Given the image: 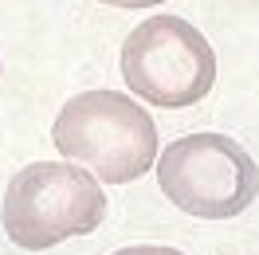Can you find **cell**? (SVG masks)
I'll use <instances>...</instances> for the list:
<instances>
[{
    "label": "cell",
    "mask_w": 259,
    "mask_h": 255,
    "mask_svg": "<svg viewBox=\"0 0 259 255\" xmlns=\"http://www.w3.org/2000/svg\"><path fill=\"white\" fill-rule=\"evenodd\" d=\"M51 138L67 161H82L98 185L138 181L157 161L153 118L122 91H82L67 98L55 114Z\"/></svg>",
    "instance_id": "6da1fadb"
},
{
    "label": "cell",
    "mask_w": 259,
    "mask_h": 255,
    "mask_svg": "<svg viewBox=\"0 0 259 255\" xmlns=\"http://www.w3.org/2000/svg\"><path fill=\"white\" fill-rule=\"evenodd\" d=\"M106 220V192L75 161H32L4 192L0 224L24 251H48L71 236H91Z\"/></svg>",
    "instance_id": "7a4b0ae2"
},
{
    "label": "cell",
    "mask_w": 259,
    "mask_h": 255,
    "mask_svg": "<svg viewBox=\"0 0 259 255\" xmlns=\"http://www.w3.org/2000/svg\"><path fill=\"white\" fill-rule=\"evenodd\" d=\"M153 165L169 204L196 220H232L259 196V165L228 134L177 138Z\"/></svg>",
    "instance_id": "3957f363"
},
{
    "label": "cell",
    "mask_w": 259,
    "mask_h": 255,
    "mask_svg": "<svg viewBox=\"0 0 259 255\" xmlns=\"http://www.w3.org/2000/svg\"><path fill=\"white\" fill-rule=\"evenodd\" d=\"M122 79L138 98L165 110L193 106L216 82L212 44L181 16H149L122 44Z\"/></svg>",
    "instance_id": "277c9868"
},
{
    "label": "cell",
    "mask_w": 259,
    "mask_h": 255,
    "mask_svg": "<svg viewBox=\"0 0 259 255\" xmlns=\"http://www.w3.org/2000/svg\"><path fill=\"white\" fill-rule=\"evenodd\" d=\"M114 255H181L177 247H161V243H134V247H118Z\"/></svg>",
    "instance_id": "5b68a950"
},
{
    "label": "cell",
    "mask_w": 259,
    "mask_h": 255,
    "mask_svg": "<svg viewBox=\"0 0 259 255\" xmlns=\"http://www.w3.org/2000/svg\"><path fill=\"white\" fill-rule=\"evenodd\" d=\"M98 4H110V8H149V4H165V0H98Z\"/></svg>",
    "instance_id": "8992f818"
}]
</instances>
